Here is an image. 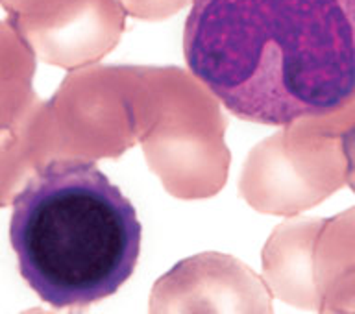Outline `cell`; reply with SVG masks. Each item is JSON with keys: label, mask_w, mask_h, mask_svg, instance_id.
<instances>
[{"label": "cell", "mask_w": 355, "mask_h": 314, "mask_svg": "<svg viewBox=\"0 0 355 314\" xmlns=\"http://www.w3.org/2000/svg\"><path fill=\"white\" fill-rule=\"evenodd\" d=\"M343 154H344V180L348 182L355 193V122H352L343 133Z\"/></svg>", "instance_id": "3"}, {"label": "cell", "mask_w": 355, "mask_h": 314, "mask_svg": "<svg viewBox=\"0 0 355 314\" xmlns=\"http://www.w3.org/2000/svg\"><path fill=\"white\" fill-rule=\"evenodd\" d=\"M183 55L244 121L333 115L355 100V0H191Z\"/></svg>", "instance_id": "1"}, {"label": "cell", "mask_w": 355, "mask_h": 314, "mask_svg": "<svg viewBox=\"0 0 355 314\" xmlns=\"http://www.w3.org/2000/svg\"><path fill=\"white\" fill-rule=\"evenodd\" d=\"M11 248L28 287L55 309L113 296L132 277L141 224L132 202L91 161L41 166L13 200Z\"/></svg>", "instance_id": "2"}]
</instances>
